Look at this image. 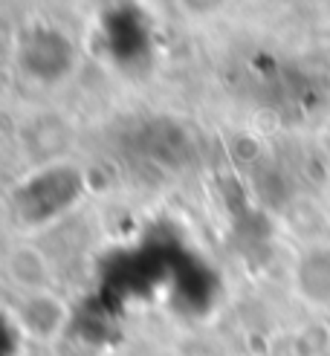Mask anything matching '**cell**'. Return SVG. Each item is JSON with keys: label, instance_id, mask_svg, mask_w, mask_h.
<instances>
[{"label": "cell", "instance_id": "obj_1", "mask_svg": "<svg viewBox=\"0 0 330 356\" xmlns=\"http://www.w3.org/2000/svg\"><path fill=\"white\" fill-rule=\"evenodd\" d=\"M295 290L313 307H330V243L307 246L295 264Z\"/></svg>", "mask_w": 330, "mask_h": 356}, {"label": "cell", "instance_id": "obj_2", "mask_svg": "<svg viewBox=\"0 0 330 356\" xmlns=\"http://www.w3.org/2000/svg\"><path fill=\"white\" fill-rule=\"evenodd\" d=\"M324 142H327V148H330V124H327V131H324Z\"/></svg>", "mask_w": 330, "mask_h": 356}]
</instances>
